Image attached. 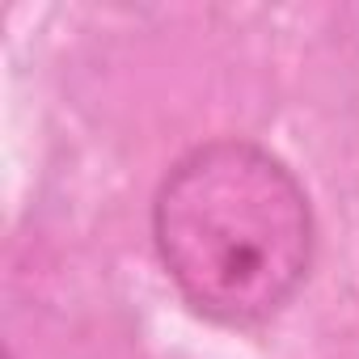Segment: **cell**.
Wrapping results in <instances>:
<instances>
[{
    "mask_svg": "<svg viewBox=\"0 0 359 359\" xmlns=\"http://www.w3.org/2000/svg\"><path fill=\"white\" fill-rule=\"evenodd\" d=\"M156 258L199 317L254 330L279 317L313 266L317 224L300 177L262 144H195L152 199Z\"/></svg>",
    "mask_w": 359,
    "mask_h": 359,
    "instance_id": "6da1fadb",
    "label": "cell"
}]
</instances>
